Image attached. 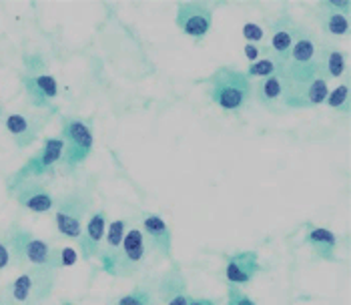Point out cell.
Returning a JSON list of instances; mask_svg holds the SVG:
<instances>
[{"label":"cell","instance_id":"1","mask_svg":"<svg viewBox=\"0 0 351 305\" xmlns=\"http://www.w3.org/2000/svg\"><path fill=\"white\" fill-rule=\"evenodd\" d=\"M209 97L223 111H237L251 97L249 77L235 69H219L209 79Z\"/></svg>","mask_w":351,"mask_h":305},{"label":"cell","instance_id":"2","mask_svg":"<svg viewBox=\"0 0 351 305\" xmlns=\"http://www.w3.org/2000/svg\"><path fill=\"white\" fill-rule=\"evenodd\" d=\"M8 245L16 263L27 261L32 267H60V251L49 241L32 237L28 231L21 227H12L8 233Z\"/></svg>","mask_w":351,"mask_h":305},{"label":"cell","instance_id":"3","mask_svg":"<svg viewBox=\"0 0 351 305\" xmlns=\"http://www.w3.org/2000/svg\"><path fill=\"white\" fill-rule=\"evenodd\" d=\"M56 269L51 267H32L30 271L19 276L6 289L10 305H34L51 295Z\"/></svg>","mask_w":351,"mask_h":305},{"label":"cell","instance_id":"4","mask_svg":"<svg viewBox=\"0 0 351 305\" xmlns=\"http://www.w3.org/2000/svg\"><path fill=\"white\" fill-rule=\"evenodd\" d=\"M93 205V195L88 189H75L54 203V219L60 235L69 239H79L84 229V217Z\"/></svg>","mask_w":351,"mask_h":305},{"label":"cell","instance_id":"5","mask_svg":"<svg viewBox=\"0 0 351 305\" xmlns=\"http://www.w3.org/2000/svg\"><path fill=\"white\" fill-rule=\"evenodd\" d=\"M149 249H151V245H149L145 233L138 227L129 229V233H125L123 245L117 253L108 273H112V276H133L143 267Z\"/></svg>","mask_w":351,"mask_h":305},{"label":"cell","instance_id":"6","mask_svg":"<svg viewBox=\"0 0 351 305\" xmlns=\"http://www.w3.org/2000/svg\"><path fill=\"white\" fill-rule=\"evenodd\" d=\"M62 141L69 143L64 147V157H66L64 161L69 167L82 163L84 157L90 153L93 143H95L88 125L79 121V119H64L62 121Z\"/></svg>","mask_w":351,"mask_h":305},{"label":"cell","instance_id":"7","mask_svg":"<svg viewBox=\"0 0 351 305\" xmlns=\"http://www.w3.org/2000/svg\"><path fill=\"white\" fill-rule=\"evenodd\" d=\"M177 27L189 36L203 38L213 27V10L205 2H181L177 8Z\"/></svg>","mask_w":351,"mask_h":305},{"label":"cell","instance_id":"8","mask_svg":"<svg viewBox=\"0 0 351 305\" xmlns=\"http://www.w3.org/2000/svg\"><path fill=\"white\" fill-rule=\"evenodd\" d=\"M317 55H319V45H317L315 36L307 28L298 25L287 62L277 69H291V71L317 69Z\"/></svg>","mask_w":351,"mask_h":305},{"label":"cell","instance_id":"9","mask_svg":"<svg viewBox=\"0 0 351 305\" xmlns=\"http://www.w3.org/2000/svg\"><path fill=\"white\" fill-rule=\"evenodd\" d=\"M259 273V255L255 251H239L227 259L225 278L231 285H245Z\"/></svg>","mask_w":351,"mask_h":305},{"label":"cell","instance_id":"10","mask_svg":"<svg viewBox=\"0 0 351 305\" xmlns=\"http://www.w3.org/2000/svg\"><path fill=\"white\" fill-rule=\"evenodd\" d=\"M16 201L28 209V211H34V213H47L54 209V197L53 193L36 183V181H27L23 183L19 189H16Z\"/></svg>","mask_w":351,"mask_h":305},{"label":"cell","instance_id":"11","mask_svg":"<svg viewBox=\"0 0 351 305\" xmlns=\"http://www.w3.org/2000/svg\"><path fill=\"white\" fill-rule=\"evenodd\" d=\"M295 28L298 25L289 19L283 16L279 21L273 23V38H271V51H273V60L277 66H283L287 62V56L293 45V36H295Z\"/></svg>","mask_w":351,"mask_h":305},{"label":"cell","instance_id":"12","mask_svg":"<svg viewBox=\"0 0 351 305\" xmlns=\"http://www.w3.org/2000/svg\"><path fill=\"white\" fill-rule=\"evenodd\" d=\"M105 233H107L105 211H97L82 229L81 253L84 259H90L99 253L101 245H103V239H105Z\"/></svg>","mask_w":351,"mask_h":305},{"label":"cell","instance_id":"13","mask_svg":"<svg viewBox=\"0 0 351 305\" xmlns=\"http://www.w3.org/2000/svg\"><path fill=\"white\" fill-rule=\"evenodd\" d=\"M143 229H145V235H147L151 249L161 253L162 257H169L171 255V229L165 223V219L159 215H153V213H145L143 215Z\"/></svg>","mask_w":351,"mask_h":305},{"label":"cell","instance_id":"14","mask_svg":"<svg viewBox=\"0 0 351 305\" xmlns=\"http://www.w3.org/2000/svg\"><path fill=\"white\" fill-rule=\"evenodd\" d=\"M255 97H257V101L265 109L275 111L277 105H279V101H283V81H281V77L275 73L271 77L261 79L257 83V86H255Z\"/></svg>","mask_w":351,"mask_h":305},{"label":"cell","instance_id":"15","mask_svg":"<svg viewBox=\"0 0 351 305\" xmlns=\"http://www.w3.org/2000/svg\"><path fill=\"white\" fill-rule=\"evenodd\" d=\"M125 227H127V221H123V219L112 221L107 227L105 249H103V253H101V257H103V267H105L107 271L110 269V265H112V261H114L117 253H119L121 245H123V239H125Z\"/></svg>","mask_w":351,"mask_h":305},{"label":"cell","instance_id":"16","mask_svg":"<svg viewBox=\"0 0 351 305\" xmlns=\"http://www.w3.org/2000/svg\"><path fill=\"white\" fill-rule=\"evenodd\" d=\"M62 153H64V141L62 139H47L45 141V147L43 151L38 153L36 159H32V173H43L47 169H51L56 165L60 159H62Z\"/></svg>","mask_w":351,"mask_h":305},{"label":"cell","instance_id":"17","mask_svg":"<svg viewBox=\"0 0 351 305\" xmlns=\"http://www.w3.org/2000/svg\"><path fill=\"white\" fill-rule=\"evenodd\" d=\"M305 239L311 245V249L315 251L319 257L333 259V253H335V247H337V237L331 231L322 229V227H311Z\"/></svg>","mask_w":351,"mask_h":305},{"label":"cell","instance_id":"18","mask_svg":"<svg viewBox=\"0 0 351 305\" xmlns=\"http://www.w3.org/2000/svg\"><path fill=\"white\" fill-rule=\"evenodd\" d=\"M324 8V16H319L322 21V27L333 34V36H341L350 30V23H348V16L343 12H337V6L335 2H327V4H322Z\"/></svg>","mask_w":351,"mask_h":305},{"label":"cell","instance_id":"19","mask_svg":"<svg viewBox=\"0 0 351 305\" xmlns=\"http://www.w3.org/2000/svg\"><path fill=\"white\" fill-rule=\"evenodd\" d=\"M181 293H185V279L181 278V273H177V271H171L169 276H165V278L159 281V285L155 287V297H157V302H169L171 297H175V295H181Z\"/></svg>","mask_w":351,"mask_h":305},{"label":"cell","instance_id":"20","mask_svg":"<svg viewBox=\"0 0 351 305\" xmlns=\"http://www.w3.org/2000/svg\"><path fill=\"white\" fill-rule=\"evenodd\" d=\"M30 95L34 97V103H47V101H51L56 97V81H54L53 77H49V75H43V77H34L30 83Z\"/></svg>","mask_w":351,"mask_h":305},{"label":"cell","instance_id":"21","mask_svg":"<svg viewBox=\"0 0 351 305\" xmlns=\"http://www.w3.org/2000/svg\"><path fill=\"white\" fill-rule=\"evenodd\" d=\"M6 129L21 147H27L28 141L34 139V131L30 129V123L23 114H10L6 119Z\"/></svg>","mask_w":351,"mask_h":305},{"label":"cell","instance_id":"22","mask_svg":"<svg viewBox=\"0 0 351 305\" xmlns=\"http://www.w3.org/2000/svg\"><path fill=\"white\" fill-rule=\"evenodd\" d=\"M157 304V297H155V287L151 285H143V287H136L135 291L123 295L114 305H155Z\"/></svg>","mask_w":351,"mask_h":305},{"label":"cell","instance_id":"23","mask_svg":"<svg viewBox=\"0 0 351 305\" xmlns=\"http://www.w3.org/2000/svg\"><path fill=\"white\" fill-rule=\"evenodd\" d=\"M277 73V64L273 58H261V60H255L253 64H249V71H247V77H271Z\"/></svg>","mask_w":351,"mask_h":305},{"label":"cell","instance_id":"24","mask_svg":"<svg viewBox=\"0 0 351 305\" xmlns=\"http://www.w3.org/2000/svg\"><path fill=\"white\" fill-rule=\"evenodd\" d=\"M350 95V88H348V84H341V86H337L331 95H327V105L331 107V109H343V105L348 103V97Z\"/></svg>","mask_w":351,"mask_h":305},{"label":"cell","instance_id":"25","mask_svg":"<svg viewBox=\"0 0 351 305\" xmlns=\"http://www.w3.org/2000/svg\"><path fill=\"white\" fill-rule=\"evenodd\" d=\"M229 305H255V302L247 295V293H243L237 285H231L229 287Z\"/></svg>","mask_w":351,"mask_h":305},{"label":"cell","instance_id":"26","mask_svg":"<svg viewBox=\"0 0 351 305\" xmlns=\"http://www.w3.org/2000/svg\"><path fill=\"white\" fill-rule=\"evenodd\" d=\"M10 261H12V251H10V245H8V241L0 239V271H2V269H6V267L10 265Z\"/></svg>","mask_w":351,"mask_h":305},{"label":"cell","instance_id":"27","mask_svg":"<svg viewBox=\"0 0 351 305\" xmlns=\"http://www.w3.org/2000/svg\"><path fill=\"white\" fill-rule=\"evenodd\" d=\"M243 36L247 40H261L263 38V28L253 25V23H249V25L243 27Z\"/></svg>","mask_w":351,"mask_h":305},{"label":"cell","instance_id":"28","mask_svg":"<svg viewBox=\"0 0 351 305\" xmlns=\"http://www.w3.org/2000/svg\"><path fill=\"white\" fill-rule=\"evenodd\" d=\"M77 261V251L62 249L60 251V265H73Z\"/></svg>","mask_w":351,"mask_h":305},{"label":"cell","instance_id":"29","mask_svg":"<svg viewBox=\"0 0 351 305\" xmlns=\"http://www.w3.org/2000/svg\"><path fill=\"white\" fill-rule=\"evenodd\" d=\"M191 304V297L187 293H181V295H175V297H171L169 302L165 305H189Z\"/></svg>","mask_w":351,"mask_h":305},{"label":"cell","instance_id":"30","mask_svg":"<svg viewBox=\"0 0 351 305\" xmlns=\"http://www.w3.org/2000/svg\"><path fill=\"white\" fill-rule=\"evenodd\" d=\"M245 56H247L251 62H255V60H257V56H259V49H257V47H253V45H247V47H245Z\"/></svg>","mask_w":351,"mask_h":305},{"label":"cell","instance_id":"31","mask_svg":"<svg viewBox=\"0 0 351 305\" xmlns=\"http://www.w3.org/2000/svg\"><path fill=\"white\" fill-rule=\"evenodd\" d=\"M189 305H215L211 300H191Z\"/></svg>","mask_w":351,"mask_h":305},{"label":"cell","instance_id":"32","mask_svg":"<svg viewBox=\"0 0 351 305\" xmlns=\"http://www.w3.org/2000/svg\"><path fill=\"white\" fill-rule=\"evenodd\" d=\"M0 305H10V302H8V297H6L4 291H0Z\"/></svg>","mask_w":351,"mask_h":305},{"label":"cell","instance_id":"33","mask_svg":"<svg viewBox=\"0 0 351 305\" xmlns=\"http://www.w3.org/2000/svg\"><path fill=\"white\" fill-rule=\"evenodd\" d=\"M62 305H73V304H62Z\"/></svg>","mask_w":351,"mask_h":305}]
</instances>
